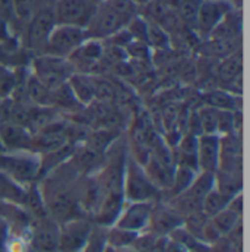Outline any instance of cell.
<instances>
[{
  "mask_svg": "<svg viewBox=\"0 0 250 252\" xmlns=\"http://www.w3.org/2000/svg\"><path fill=\"white\" fill-rule=\"evenodd\" d=\"M221 172L243 176V141L239 133L220 135V160Z\"/></svg>",
  "mask_w": 250,
  "mask_h": 252,
  "instance_id": "8fae6325",
  "label": "cell"
},
{
  "mask_svg": "<svg viewBox=\"0 0 250 252\" xmlns=\"http://www.w3.org/2000/svg\"><path fill=\"white\" fill-rule=\"evenodd\" d=\"M214 79L217 81V85L220 88H224L227 91H230L233 85H237V82H242L243 79L242 50L217 61L214 67Z\"/></svg>",
  "mask_w": 250,
  "mask_h": 252,
  "instance_id": "5bb4252c",
  "label": "cell"
},
{
  "mask_svg": "<svg viewBox=\"0 0 250 252\" xmlns=\"http://www.w3.org/2000/svg\"><path fill=\"white\" fill-rule=\"evenodd\" d=\"M12 1H13L15 21H16V25H18V31L21 34L24 25L31 19V16L34 15L35 9L38 6H37L35 0H12Z\"/></svg>",
  "mask_w": 250,
  "mask_h": 252,
  "instance_id": "f546056e",
  "label": "cell"
},
{
  "mask_svg": "<svg viewBox=\"0 0 250 252\" xmlns=\"http://www.w3.org/2000/svg\"><path fill=\"white\" fill-rule=\"evenodd\" d=\"M154 202L155 201H139V202L126 201L117 221L113 226L127 229L132 232H138V233L146 230Z\"/></svg>",
  "mask_w": 250,
  "mask_h": 252,
  "instance_id": "4fadbf2b",
  "label": "cell"
},
{
  "mask_svg": "<svg viewBox=\"0 0 250 252\" xmlns=\"http://www.w3.org/2000/svg\"><path fill=\"white\" fill-rule=\"evenodd\" d=\"M197 172L189 169V167H183V166H176V170H174V176H173V182H171V187L167 189L166 192H161L163 193H168V199L185 192L186 189L190 187V184L193 182L194 176H196ZM167 201V199H166Z\"/></svg>",
  "mask_w": 250,
  "mask_h": 252,
  "instance_id": "d4e9b609",
  "label": "cell"
},
{
  "mask_svg": "<svg viewBox=\"0 0 250 252\" xmlns=\"http://www.w3.org/2000/svg\"><path fill=\"white\" fill-rule=\"evenodd\" d=\"M94 223L89 217H76L60 223L57 252H81Z\"/></svg>",
  "mask_w": 250,
  "mask_h": 252,
  "instance_id": "9c48e42d",
  "label": "cell"
},
{
  "mask_svg": "<svg viewBox=\"0 0 250 252\" xmlns=\"http://www.w3.org/2000/svg\"><path fill=\"white\" fill-rule=\"evenodd\" d=\"M138 236V232H132L117 226H110L107 229V245L114 250L130 248Z\"/></svg>",
  "mask_w": 250,
  "mask_h": 252,
  "instance_id": "484cf974",
  "label": "cell"
},
{
  "mask_svg": "<svg viewBox=\"0 0 250 252\" xmlns=\"http://www.w3.org/2000/svg\"><path fill=\"white\" fill-rule=\"evenodd\" d=\"M86 38L88 37H86V32L83 28L56 24V27L53 28V31L47 40L43 55H50V56L67 59Z\"/></svg>",
  "mask_w": 250,
  "mask_h": 252,
  "instance_id": "5b68a950",
  "label": "cell"
},
{
  "mask_svg": "<svg viewBox=\"0 0 250 252\" xmlns=\"http://www.w3.org/2000/svg\"><path fill=\"white\" fill-rule=\"evenodd\" d=\"M214 188L224 193L225 196L233 198L243 189V176L217 170L214 173Z\"/></svg>",
  "mask_w": 250,
  "mask_h": 252,
  "instance_id": "cb8c5ba5",
  "label": "cell"
},
{
  "mask_svg": "<svg viewBox=\"0 0 250 252\" xmlns=\"http://www.w3.org/2000/svg\"><path fill=\"white\" fill-rule=\"evenodd\" d=\"M176 166L189 167L194 172H199L197 166V135L185 133L180 136L177 144L173 147Z\"/></svg>",
  "mask_w": 250,
  "mask_h": 252,
  "instance_id": "ac0fdd59",
  "label": "cell"
},
{
  "mask_svg": "<svg viewBox=\"0 0 250 252\" xmlns=\"http://www.w3.org/2000/svg\"><path fill=\"white\" fill-rule=\"evenodd\" d=\"M29 70V69H28ZM25 93H27V98L31 104L34 106H50V100H52V90L47 88L46 85H43L37 78H34L31 73H28L27 78V84H25Z\"/></svg>",
  "mask_w": 250,
  "mask_h": 252,
  "instance_id": "603a6c76",
  "label": "cell"
},
{
  "mask_svg": "<svg viewBox=\"0 0 250 252\" xmlns=\"http://www.w3.org/2000/svg\"><path fill=\"white\" fill-rule=\"evenodd\" d=\"M129 21L123 18L120 13H117L114 9H111L107 3H103L97 6V10L85 28L88 38H97V40H106L120 28L126 27Z\"/></svg>",
  "mask_w": 250,
  "mask_h": 252,
  "instance_id": "30bf717a",
  "label": "cell"
},
{
  "mask_svg": "<svg viewBox=\"0 0 250 252\" xmlns=\"http://www.w3.org/2000/svg\"><path fill=\"white\" fill-rule=\"evenodd\" d=\"M27 189L28 185H22L0 172V204H13L22 207L27 196Z\"/></svg>",
  "mask_w": 250,
  "mask_h": 252,
  "instance_id": "44dd1931",
  "label": "cell"
},
{
  "mask_svg": "<svg viewBox=\"0 0 250 252\" xmlns=\"http://www.w3.org/2000/svg\"><path fill=\"white\" fill-rule=\"evenodd\" d=\"M95 10L97 6L91 0H56L53 3L56 24L83 30L91 22Z\"/></svg>",
  "mask_w": 250,
  "mask_h": 252,
  "instance_id": "8992f818",
  "label": "cell"
},
{
  "mask_svg": "<svg viewBox=\"0 0 250 252\" xmlns=\"http://www.w3.org/2000/svg\"><path fill=\"white\" fill-rule=\"evenodd\" d=\"M240 220H242V216L236 214L230 208H224L222 211H220L218 214H215L214 217H211V221L214 223V226L218 229V232L222 236L227 235Z\"/></svg>",
  "mask_w": 250,
  "mask_h": 252,
  "instance_id": "1f68e13d",
  "label": "cell"
},
{
  "mask_svg": "<svg viewBox=\"0 0 250 252\" xmlns=\"http://www.w3.org/2000/svg\"><path fill=\"white\" fill-rule=\"evenodd\" d=\"M67 85L70 87V90H72L73 95L76 97V100H78L83 107L88 106V104H91V103L95 100L92 75L75 72V73L69 78Z\"/></svg>",
  "mask_w": 250,
  "mask_h": 252,
  "instance_id": "ffe728a7",
  "label": "cell"
},
{
  "mask_svg": "<svg viewBox=\"0 0 250 252\" xmlns=\"http://www.w3.org/2000/svg\"><path fill=\"white\" fill-rule=\"evenodd\" d=\"M183 252H190V251H186V250H185V251H183Z\"/></svg>",
  "mask_w": 250,
  "mask_h": 252,
  "instance_id": "b9f144b4",
  "label": "cell"
},
{
  "mask_svg": "<svg viewBox=\"0 0 250 252\" xmlns=\"http://www.w3.org/2000/svg\"><path fill=\"white\" fill-rule=\"evenodd\" d=\"M28 69L34 78H37L43 85L50 90H55L66 84L69 78L75 73V67L69 59L50 55L32 56Z\"/></svg>",
  "mask_w": 250,
  "mask_h": 252,
  "instance_id": "7a4b0ae2",
  "label": "cell"
},
{
  "mask_svg": "<svg viewBox=\"0 0 250 252\" xmlns=\"http://www.w3.org/2000/svg\"><path fill=\"white\" fill-rule=\"evenodd\" d=\"M220 160V135L200 133L197 135V166L199 172L215 173Z\"/></svg>",
  "mask_w": 250,
  "mask_h": 252,
  "instance_id": "9a60e30c",
  "label": "cell"
},
{
  "mask_svg": "<svg viewBox=\"0 0 250 252\" xmlns=\"http://www.w3.org/2000/svg\"><path fill=\"white\" fill-rule=\"evenodd\" d=\"M127 59H132L133 62H146L151 63L154 59V52L152 49L143 43V41H132L130 44H127L125 49Z\"/></svg>",
  "mask_w": 250,
  "mask_h": 252,
  "instance_id": "836d02e7",
  "label": "cell"
},
{
  "mask_svg": "<svg viewBox=\"0 0 250 252\" xmlns=\"http://www.w3.org/2000/svg\"><path fill=\"white\" fill-rule=\"evenodd\" d=\"M123 195L129 202L139 201H158L161 199V190L157 188L146 176L143 166L133 160L127 153L123 178Z\"/></svg>",
  "mask_w": 250,
  "mask_h": 252,
  "instance_id": "3957f363",
  "label": "cell"
},
{
  "mask_svg": "<svg viewBox=\"0 0 250 252\" xmlns=\"http://www.w3.org/2000/svg\"><path fill=\"white\" fill-rule=\"evenodd\" d=\"M231 198L225 196L224 193H221L220 190L212 188L203 198L202 201V213L206 217H214L215 214H218L220 211H222L224 208H227L228 202Z\"/></svg>",
  "mask_w": 250,
  "mask_h": 252,
  "instance_id": "4316f807",
  "label": "cell"
},
{
  "mask_svg": "<svg viewBox=\"0 0 250 252\" xmlns=\"http://www.w3.org/2000/svg\"><path fill=\"white\" fill-rule=\"evenodd\" d=\"M183 220L185 217L179 211H176L170 204H167L163 199H158L154 202L146 230L158 236H168L173 230L183 226Z\"/></svg>",
  "mask_w": 250,
  "mask_h": 252,
  "instance_id": "7c38bea8",
  "label": "cell"
},
{
  "mask_svg": "<svg viewBox=\"0 0 250 252\" xmlns=\"http://www.w3.org/2000/svg\"><path fill=\"white\" fill-rule=\"evenodd\" d=\"M22 208L29 214V217L32 220L43 219V217L49 216L47 208H46V204H44V199H43V195H41V190L38 188V184L37 182L28 185L27 196H25V201H24Z\"/></svg>",
  "mask_w": 250,
  "mask_h": 252,
  "instance_id": "7402d4cb",
  "label": "cell"
},
{
  "mask_svg": "<svg viewBox=\"0 0 250 252\" xmlns=\"http://www.w3.org/2000/svg\"><path fill=\"white\" fill-rule=\"evenodd\" d=\"M56 0H35V3H37V6H41V4H52V3H55Z\"/></svg>",
  "mask_w": 250,
  "mask_h": 252,
  "instance_id": "f35d334b",
  "label": "cell"
},
{
  "mask_svg": "<svg viewBox=\"0 0 250 252\" xmlns=\"http://www.w3.org/2000/svg\"><path fill=\"white\" fill-rule=\"evenodd\" d=\"M146 27H148V22L140 13L135 15L126 24V30L130 34V37L135 41H143V43H146Z\"/></svg>",
  "mask_w": 250,
  "mask_h": 252,
  "instance_id": "e575fe53",
  "label": "cell"
},
{
  "mask_svg": "<svg viewBox=\"0 0 250 252\" xmlns=\"http://www.w3.org/2000/svg\"><path fill=\"white\" fill-rule=\"evenodd\" d=\"M1 151H4V148H3V145H1V142H0V153H1Z\"/></svg>",
  "mask_w": 250,
  "mask_h": 252,
  "instance_id": "60d3db41",
  "label": "cell"
},
{
  "mask_svg": "<svg viewBox=\"0 0 250 252\" xmlns=\"http://www.w3.org/2000/svg\"><path fill=\"white\" fill-rule=\"evenodd\" d=\"M56 27V18L52 4H41L35 9L31 19L24 25L19 34V46L32 58L43 55L47 40Z\"/></svg>",
  "mask_w": 250,
  "mask_h": 252,
  "instance_id": "6da1fadb",
  "label": "cell"
},
{
  "mask_svg": "<svg viewBox=\"0 0 250 252\" xmlns=\"http://www.w3.org/2000/svg\"><path fill=\"white\" fill-rule=\"evenodd\" d=\"M199 126H200V133H217L218 130V110L203 106L196 110ZM218 135V133H217Z\"/></svg>",
  "mask_w": 250,
  "mask_h": 252,
  "instance_id": "d6a6232c",
  "label": "cell"
},
{
  "mask_svg": "<svg viewBox=\"0 0 250 252\" xmlns=\"http://www.w3.org/2000/svg\"><path fill=\"white\" fill-rule=\"evenodd\" d=\"M40 156L31 151H1L0 172L22 185L37 182Z\"/></svg>",
  "mask_w": 250,
  "mask_h": 252,
  "instance_id": "277c9868",
  "label": "cell"
},
{
  "mask_svg": "<svg viewBox=\"0 0 250 252\" xmlns=\"http://www.w3.org/2000/svg\"><path fill=\"white\" fill-rule=\"evenodd\" d=\"M95 6H100V4H103V3H106L107 0H91Z\"/></svg>",
  "mask_w": 250,
  "mask_h": 252,
  "instance_id": "ab89813d",
  "label": "cell"
},
{
  "mask_svg": "<svg viewBox=\"0 0 250 252\" xmlns=\"http://www.w3.org/2000/svg\"><path fill=\"white\" fill-rule=\"evenodd\" d=\"M107 229L98 224H94L83 248L81 252H104L107 248Z\"/></svg>",
  "mask_w": 250,
  "mask_h": 252,
  "instance_id": "4dcf8cb0",
  "label": "cell"
},
{
  "mask_svg": "<svg viewBox=\"0 0 250 252\" xmlns=\"http://www.w3.org/2000/svg\"><path fill=\"white\" fill-rule=\"evenodd\" d=\"M146 44L152 49V52L167 50L170 49V35L155 22L146 21Z\"/></svg>",
  "mask_w": 250,
  "mask_h": 252,
  "instance_id": "83f0119b",
  "label": "cell"
},
{
  "mask_svg": "<svg viewBox=\"0 0 250 252\" xmlns=\"http://www.w3.org/2000/svg\"><path fill=\"white\" fill-rule=\"evenodd\" d=\"M31 141L32 132L28 127L10 121L0 124V142L4 151H29Z\"/></svg>",
  "mask_w": 250,
  "mask_h": 252,
  "instance_id": "2e32d148",
  "label": "cell"
},
{
  "mask_svg": "<svg viewBox=\"0 0 250 252\" xmlns=\"http://www.w3.org/2000/svg\"><path fill=\"white\" fill-rule=\"evenodd\" d=\"M132 1H133V3H135V4H136L139 9H140V7H142V6H145V4H146L149 0H132Z\"/></svg>",
  "mask_w": 250,
  "mask_h": 252,
  "instance_id": "74e56055",
  "label": "cell"
},
{
  "mask_svg": "<svg viewBox=\"0 0 250 252\" xmlns=\"http://www.w3.org/2000/svg\"><path fill=\"white\" fill-rule=\"evenodd\" d=\"M60 223L50 216L31 221L28 230V245L34 252H57Z\"/></svg>",
  "mask_w": 250,
  "mask_h": 252,
  "instance_id": "52a82bcc",
  "label": "cell"
},
{
  "mask_svg": "<svg viewBox=\"0 0 250 252\" xmlns=\"http://www.w3.org/2000/svg\"><path fill=\"white\" fill-rule=\"evenodd\" d=\"M202 103L203 106L212 107L215 110H242V95H236L220 87L203 91Z\"/></svg>",
  "mask_w": 250,
  "mask_h": 252,
  "instance_id": "d6986e66",
  "label": "cell"
},
{
  "mask_svg": "<svg viewBox=\"0 0 250 252\" xmlns=\"http://www.w3.org/2000/svg\"><path fill=\"white\" fill-rule=\"evenodd\" d=\"M9 236H10V227L7 221L0 216V252H7Z\"/></svg>",
  "mask_w": 250,
  "mask_h": 252,
  "instance_id": "8d00e7d4",
  "label": "cell"
},
{
  "mask_svg": "<svg viewBox=\"0 0 250 252\" xmlns=\"http://www.w3.org/2000/svg\"><path fill=\"white\" fill-rule=\"evenodd\" d=\"M233 9H239L233 0H202L193 31L202 41L209 38L217 25Z\"/></svg>",
  "mask_w": 250,
  "mask_h": 252,
  "instance_id": "ba28073f",
  "label": "cell"
},
{
  "mask_svg": "<svg viewBox=\"0 0 250 252\" xmlns=\"http://www.w3.org/2000/svg\"><path fill=\"white\" fill-rule=\"evenodd\" d=\"M126 199L123 192H111V193H106L97 208V211L94 213V216L91 217L94 224L103 226V227H110L113 226L123 207H125Z\"/></svg>",
  "mask_w": 250,
  "mask_h": 252,
  "instance_id": "e0dca14e",
  "label": "cell"
},
{
  "mask_svg": "<svg viewBox=\"0 0 250 252\" xmlns=\"http://www.w3.org/2000/svg\"><path fill=\"white\" fill-rule=\"evenodd\" d=\"M200 3H202V0H177V3H176L174 9H176L177 15L180 16L182 22L192 30H194Z\"/></svg>",
  "mask_w": 250,
  "mask_h": 252,
  "instance_id": "f1b7e54d",
  "label": "cell"
},
{
  "mask_svg": "<svg viewBox=\"0 0 250 252\" xmlns=\"http://www.w3.org/2000/svg\"><path fill=\"white\" fill-rule=\"evenodd\" d=\"M106 3L127 21H130L135 15L139 13V7L132 0H107Z\"/></svg>",
  "mask_w": 250,
  "mask_h": 252,
  "instance_id": "d590c367",
  "label": "cell"
}]
</instances>
